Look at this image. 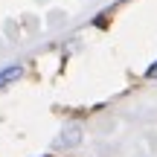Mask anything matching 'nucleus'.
I'll use <instances>...</instances> for the list:
<instances>
[{"label": "nucleus", "instance_id": "obj_1", "mask_svg": "<svg viewBox=\"0 0 157 157\" xmlns=\"http://www.w3.org/2000/svg\"><path fill=\"white\" fill-rule=\"evenodd\" d=\"M21 76H23V67H21V64H9V67H3V70H0V93H3L9 84H15Z\"/></svg>", "mask_w": 157, "mask_h": 157}, {"label": "nucleus", "instance_id": "obj_2", "mask_svg": "<svg viewBox=\"0 0 157 157\" xmlns=\"http://www.w3.org/2000/svg\"><path fill=\"white\" fill-rule=\"evenodd\" d=\"M78 140H82V128H78V125H70V128L64 131V137L58 140V146H73Z\"/></svg>", "mask_w": 157, "mask_h": 157}, {"label": "nucleus", "instance_id": "obj_3", "mask_svg": "<svg viewBox=\"0 0 157 157\" xmlns=\"http://www.w3.org/2000/svg\"><path fill=\"white\" fill-rule=\"evenodd\" d=\"M146 78H151V82H157V58L151 64H148V70H146Z\"/></svg>", "mask_w": 157, "mask_h": 157}]
</instances>
